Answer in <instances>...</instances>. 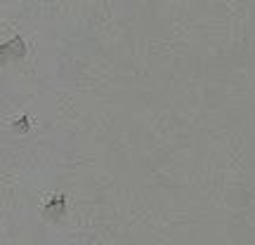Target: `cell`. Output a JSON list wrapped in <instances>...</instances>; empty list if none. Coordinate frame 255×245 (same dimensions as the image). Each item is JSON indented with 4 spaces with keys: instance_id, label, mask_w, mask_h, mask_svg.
Returning <instances> with one entry per match:
<instances>
[{
    "instance_id": "1",
    "label": "cell",
    "mask_w": 255,
    "mask_h": 245,
    "mask_svg": "<svg viewBox=\"0 0 255 245\" xmlns=\"http://www.w3.org/2000/svg\"><path fill=\"white\" fill-rule=\"evenodd\" d=\"M24 52H26L24 40H21L19 36H14L9 43L0 45V66H5L9 59H19V57H24Z\"/></svg>"
},
{
    "instance_id": "2",
    "label": "cell",
    "mask_w": 255,
    "mask_h": 245,
    "mask_svg": "<svg viewBox=\"0 0 255 245\" xmlns=\"http://www.w3.org/2000/svg\"><path fill=\"white\" fill-rule=\"evenodd\" d=\"M62 208H64V200L57 198V205H52V203H50V205H47V210H45V215H59V212H62Z\"/></svg>"
},
{
    "instance_id": "3",
    "label": "cell",
    "mask_w": 255,
    "mask_h": 245,
    "mask_svg": "<svg viewBox=\"0 0 255 245\" xmlns=\"http://www.w3.org/2000/svg\"><path fill=\"white\" fill-rule=\"evenodd\" d=\"M17 130H19V132H26V130H28V118H26V116H24V118H19Z\"/></svg>"
}]
</instances>
